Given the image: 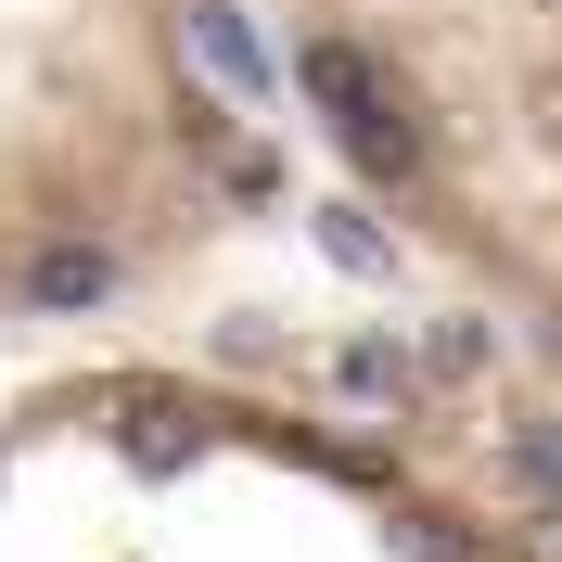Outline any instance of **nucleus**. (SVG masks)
I'll list each match as a JSON object with an SVG mask.
<instances>
[{
  "label": "nucleus",
  "instance_id": "f257e3e1",
  "mask_svg": "<svg viewBox=\"0 0 562 562\" xmlns=\"http://www.w3.org/2000/svg\"><path fill=\"white\" fill-rule=\"evenodd\" d=\"M294 77H307V103L333 115V140L358 154V179H396V192L422 179V128L396 115V90H384L371 65H358L346 38H307V52H294Z\"/></svg>",
  "mask_w": 562,
  "mask_h": 562
},
{
  "label": "nucleus",
  "instance_id": "f03ea898",
  "mask_svg": "<svg viewBox=\"0 0 562 562\" xmlns=\"http://www.w3.org/2000/svg\"><path fill=\"white\" fill-rule=\"evenodd\" d=\"M333 384H346L358 409H422V396H435V371H422L409 333H358V346L333 358Z\"/></svg>",
  "mask_w": 562,
  "mask_h": 562
},
{
  "label": "nucleus",
  "instance_id": "7ed1b4c3",
  "mask_svg": "<svg viewBox=\"0 0 562 562\" xmlns=\"http://www.w3.org/2000/svg\"><path fill=\"white\" fill-rule=\"evenodd\" d=\"M103 294H115V256H103V244H38V256H26V307H38V319H90Z\"/></svg>",
  "mask_w": 562,
  "mask_h": 562
},
{
  "label": "nucleus",
  "instance_id": "20e7f679",
  "mask_svg": "<svg viewBox=\"0 0 562 562\" xmlns=\"http://www.w3.org/2000/svg\"><path fill=\"white\" fill-rule=\"evenodd\" d=\"M307 231H319V256H333L346 281H384V269H396V244H384L358 205H307Z\"/></svg>",
  "mask_w": 562,
  "mask_h": 562
},
{
  "label": "nucleus",
  "instance_id": "39448f33",
  "mask_svg": "<svg viewBox=\"0 0 562 562\" xmlns=\"http://www.w3.org/2000/svg\"><path fill=\"white\" fill-rule=\"evenodd\" d=\"M192 52H205L244 103H269V65H256V38H244V13H192Z\"/></svg>",
  "mask_w": 562,
  "mask_h": 562
},
{
  "label": "nucleus",
  "instance_id": "423d86ee",
  "mask_svg": "<svg viewBox=\"0 0 562 562\" xmlns=\"http://www.w3.org/2000/svg\"><path fill=\"white\" fill-rule=\"evenodd\" d=\"M512 486H525L537 512H562V422H525V435H512Z\"/></svg>",
  "mask_w": 562,
  "mask_h": 562
},
{
  "label": "nucleus",
  "instance_id": "0eeeda50",
  "mask_svg": "<svg viewBox=\"0 0 562 562\" xmlns=\"http://www.w3.org/2000/svg\"><path fill=\"white\" fill-rule=\"evenodd\" d=\"M486 319H435V333H422V371H435V384H473V371H486Z\"/></svg>",
  "mask_w": 562,
  "mask_h": 562
},
{
  "label": "nucleus",
  "instance_id": "6e6552de",
  "mask_svg": "<svg viewBox=\"0 0 562 562\" xmlns=\"http://www.w3.org/2000/svg\"><path fill=\"white\" fill-rule=\"evenodd\" d=\"M396 562H473V550H460L448 525H422V512H409V525H396Z\"/></svg>",
  "mask_w": 562,
  "mask_h": 562
}]
</instances>
